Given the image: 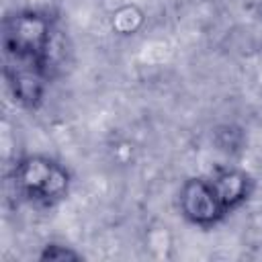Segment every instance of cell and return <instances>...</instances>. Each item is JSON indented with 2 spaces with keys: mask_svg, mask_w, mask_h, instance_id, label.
Listing matches in <instances>:
<instances>
[{
  "mask_svg": "<svg viewBox=\"0 0 262 262\" xmlns=\"http://www.w3.org/2000/svg\"><path fill=\"white\" fill-rule=\"evenodd\" d=\"M10 182L23 201L37 207H53L68 196L72 178L66 166L53 158L27 156L14 164Z\"/></svg>",
  "mask_w": 262,
  "mask_h": 262,
  "instance_id": "1",
  "label": "cell"
},
{
  "mask_svg": "<svg viewBox=\"0 0 262 262\" xmlns=\"http://www.w3.org/2000/svg\"><path fill=\"white\" fill-rule=\"evenodd\" d=\"M53 41V23L35 10H20L4 18L2 47L8 59L47 66Z\"/></svg>",
  "mask_w": 262,
  "mask_h": 262,
  "instance_id": "2",
  "label": "cell"
},
{
  "mask_svg": "<svg viewBox=\"0 0 262 262\" xmlns=\"http://www.w3.org/2000/svg\"><path fill=\"white\" fill-rule=\"evenodd\" d=\"M178 207L182 217L201 229H211L229 215L217 194L213 180L205 176L184 180L178 192Z\"/></svg>",
  "mask_w": 262,
  "mask_h": 262,
  "instance_id": "3",
  "label": "cell"
},
{
  "mask_svg": "<svg viewBox=\"0 0 262 262\" xmlns=\"http://www.w3.org/2000/svg\"><path fill=\"white\" fill-rule=\"evenodd\" d=\"M4 76L18 104L27 108H37L41 104L45 94V84H47V66L8 59Z\"/></svg>",
  "mask_w": 262,
  "mask_h": 262,
  "instance_id": "4",
  "label": "cell"
},
{
  "mask_svg": "<svg viewBox=\"0 0 262 262\" xmlns=\"http://www.w3.org/2000/svg\"><path fill=\"white\" fill-rule=\"evenodd\" d=\"M223 207L231 213L242 207L254 192V178L239 168H223L211 176Z\"/></svg>",
  "mask_w": 262,
  "mask_h": 262,
  "instance_id": "5",
  "label": "cell"
},
{
  "mask_svg": "<svg viewBox=\"0 0 262 262\" xmlns=\"http://www.w3.org/2000/svg\"><path fill=\"white\" fill-rule=\"evenodd\" d=\"M111 31L119 37H133L145 25V12L139 4H121L111 12Z\"/></svg>",
  "mask_w": 262,
  "mask_h": 262,
  "instance_id": "6",
  "label": "cell"
},
{
  "mask_svg": "<svg viewBox=\"0 0 262 262\" xmlns=\"http://www.w3.org/2000/svg\"><path fill=\"white\" fill-rule=\"evenodd\" d=\"M145 246L151 252L154 258H170V250H172V235L168 231V227L164 225H156L147 229L145 235Z\"/></svg>",
  "mask_w": 262,
  "mask_h": 262,
  "instance_id": "7",
  "label": "cell"
},
{
  "mask_svg": "<svg viewBox=\"0 0 262 262\" xmlns=\"http://www.w3.org/2000/svg\"><path fill=\"white\" fill-rule=\"evenodd\" d=\"M39 260L43 262H72V260H80L82 254H78L76 250L68 248V246H61V244H47L39 256Z\"/></svg>",
  "mask_w": 262,
  "mask_h": 262,
  "instance_id": "8",
  "label": "cell"
}]
</instances>
